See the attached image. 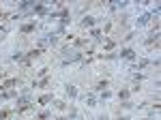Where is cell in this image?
<instances>
[{
    "label": "cell",
    "instance_id": "6da1fadb",
    "mask_svg": "<svg viewBox=\"0 0 161 120\" xmlns=\"http://www.w3.org/2000/svg\"><path fill=\"white\" fill-rule=\"evenodd\" d=\"M122 56H125V58H131V56H133V49H125Z\"/></svg>",
    "mask_w": 161,
    "mask_h": 120
}]
</instances>
